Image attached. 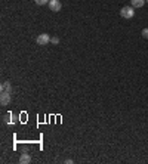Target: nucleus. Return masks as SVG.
<instances>
[{"label":"nucleus","instance_id":"1","mask_svg":"<svg viewBox=\"0 0 148 164\" xmlns=\"http://www.w3.org/2000/svg\"><path fill=\"white\" fill-rule=\"evenodd\" d=\"M120 15H121V18H125V19H132V18L135 17V7L133 6H123L120 9Z\"/></svg>","mask_w":148,"mask_h":164},{"label":"nucleus","instance_id":"2","mask_svg":"<svg viewBox=\"0 0 148 164\" xmlns=\"http://www.w3.org/2000/svg\"><path fill=\"white\" fill-rule=\"evenodd\" d=\"M37 45H40V46H46L47 43H51V36L49 34H46V33H43V34H40V36H37Z\"/></svg>","mask_w":148,"mask_h":164},{"label":"nucleus","instance_id":"3","mask_svg":"<svg viewBox=\"0 0 148 164\" xmlns=\"http://www.w3.org/2000/svg\"><path fill=\"white\" fill-rule=\"evenodd\" d=\"M47 5H49V9H51L52 12H59L61 11V7H62V5H61L59 0H51Z\"/></svg>","mask_w":148,"mask_h":164},{"label":"nucleus","instance_id":"4","mask_svg":"<svg viewBox=\"0 0 148 164\" xmlns=\"http://www.w3.org/2000/svg\"><path fill=\"white\" fill-rule=\"evenodd\" d=\"M9 102H11V93H7V92H2V95H0V104H2V107L9 105Z\"/></svg>","mask_w":148,"mask_h":164},{"label":"nucleus","instance_id":"5","mask_svg":"<svg viewBox=\"0 0 148 164\" xmlns=\"http://www.w3.org/2000/svg\"><path fill=\"white\" fill-rule=\"evenodd\" d=\"M19 163H21V164L31 163V157H30V154L28 152H22V154H21V157H19Z\"/></svg>","mask_w":148,"mask_h":164},{"label":"nucleus","instance_id":"6","mask_svg":"<svg viewBox=\"0 0 148 164\" xmlns=\"http://www.w3.org/2000/svg\"><path fill=\"white\" fill-rule=\"evenodd\" d=\"M0 92H7V93H11L12 92V86L9 81H3L2 86H0Z\"/></svg>","mask_w":148,"mask_h":164},{"label":"nucleus","instance_id":"7","mask_svg":"<svg viewBox=\"0 0 148 164\" xmlns=\"http://www.w3.org/2000/svg\"><path fill=\"white\" fill-rule=\"evenodd\" d=\"M145 3H147V0H131V6H133L135 9H138V7H142Z\"/></svg>","mask_w":148,"mask_h":164},{"label":"nucleus","instance_id":"8","mask_svg":"<svg viewBox=\"0 0 148 164\" xmlns=\"http://www.w3.org/2000/svg\"><path fill=\"white\" fill-rule=\"evenodd\" d=\"M49 2H51V0H34V3L39 6H43V5H46V3H49Z\"/></svg>","mask_w":148,"mask_h":164},{"label":"nucleus","instance_id":"9","mask_svg":"<svg viewBox=\"0 0 148 164\" xmlns=\"http://www.w3.org/2000/svg\"><path fill=\"white\" fill-rule=\"evenodd\" d=\"M141 36H142L144 39H148V28H144L142 31H141Z\"/></svg>","mask_w":148,"mask_h":164},{"label":"nucleus","instance_id":"10","mask_svg":"<svg viewBox=\"0 0 148 164\" xmlns=\"http://www.w3.org/2000/svg\"><path fill=\"white\" fill-rule=\"evenodd\" d=\"M51 43H53V45H58V43H59V39H58V37H51Z\"/></svg>","mask_w":148,"mask_h":164},{"label":"nucleus","instance_id":"11","mask_svg":"<svg viewBox=\"0 0 148 164\" xmlns=\"http://www.w3.org/2000/svg\"><path fill=\"white\" fill-rule=\"evenodd\" d=\"M147 3H148V0H147Z\"/></svg>","mask_w":148,"mask_h":164}]
</instances>
